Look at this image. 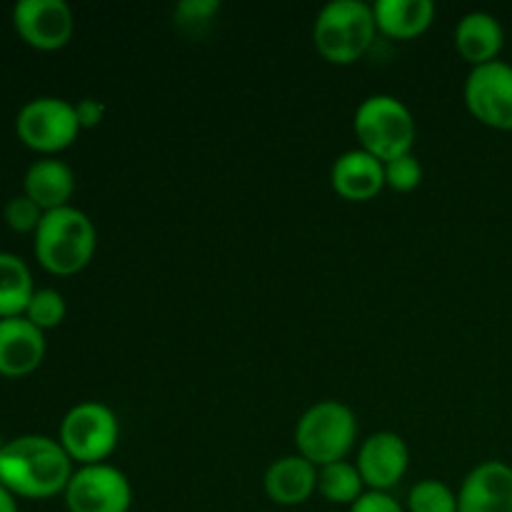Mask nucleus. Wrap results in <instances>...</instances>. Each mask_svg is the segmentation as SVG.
Masks as SVG:
<instances>
[{"label": "nucleus", "instance_id": "18", "mask_svg": "<svg viewBox=\"0 0 512 512\" xmlns=\"http://www.w3.org/2000/svg\"><path fill=\"white\" fill-rule=\"evenodd\" d=\"M375 25L395 40H413L433 25L435 5L430 0H378L373 3Z\"/></svg>", "mask_w": 512, "mask_h": 512}, {"label": "nucleus", "instance_id": "9", "mask_svg": "<svg viewBox=\"0 0 512 512\" xmlns=\"http://www.w3.org/2000/svg\"><path fill=\"white\" fill-rule=\"evenodd\" d=\"M465 105L478 123L493 130H512V65L505 60L478 65L465 80Z\"/></svg>", "mask_w": 512, "mask_h": 512}, {"label": "nucleus", "instance_id": "6", "mask_svg": "<svg viewBox=\"0 0 512 512\" xmlns=\"http://www.w3.org/2000/svg\"><path fill=\"white\" fill-rule=\"evenodd\" d=\"M120 440L118 415L98 400L73 405L60 423L58 443L78 465H98L113 455Z\"/></svg>", "mask_w": 512, "mask_h": 512}, {"label": "nucleus", "instance_id": "20", "mask_svg": "<svg viewBox=\"0 0 512 512\" xmlns=\"http://www.w3.org/2000/svg\"><path fill=\"white\" fill-rule=\"evenodd\" d=\"M318 493L328 503L353 505L365 493V483L358 473V465L338 460L325 468H318Z\"/></svg>", "mask_w": 512, "mask_h": 512}, {"label": "nucleus", "instance_id": "5", "mask_svg": "<svg viewBox=\"0 0 512 512\" xmlns=\"http://www.w3.org/2000/svg\"><path fill=\"white\" fill-rule=\"evenodd\" d=\"M358 438V418L353 410L338 400H320L300 415L295 425V448L298 455L325 468L348 458Z\"/></svg>", "mask_w": 512, "mask_h": 512}, {"label": "nucleus", "instance_id": "29", "mask_svg": "<svg viewBox=\"0 0 512 512\" xmlns=\"http://www.w3.org/2000/svg\"><path fill=\"white\" fill-rule=\"evenodd\" d=\"M5 443H8V440H3V435H0V453H3V448H5Z\"/></svg>", "mask_w": 512, "mask_h": 512}, {"label": "nucleus", "instance_id": "8", "mask_svg": "<svg viewBox=\"0 0 512 512\" xmlns=\"http://www.w3.org/2000/svg\"><path fill=\"white\" fill-rule=\"evenodd\" d=\"M68 512H130L133 488L115 465H80L63 493Z\"/></svg>", "mask_w": 512, "mask_h": 512}, {"label": "nucleus", "instance_id": "14", "mask_svg": "<svg viewBox=\"0 0 512 512\" xmlns=\"http://www.w3.org/2000/svg\"><path fill=\"white\" fill-rule=\"evenodd\" d=\"M330 185L350 203H368L385 188V163L363 148L348 150L330 168Z\"/></svg>", "mask_w": 512, "mask_h": 512}, {"label": "nucleus", "instance_id": "26", "mask_svg": "<svg viewBox=\"0 0 512 512\" xmlns=\"http://www.w3.org/2000/svg\"><path fill=\"white\" fill-rule=\"evenodd\" d=\"M350 512H408V510H405L390 493H375V490H368V493H363L353 505H350Z\"/></svg>", "mask_w": 512, "mask_h": 512}, {"label": "nucleus", "instance_id": "7", "mask_svg": "<svg viewBox=\"0 0 512 512\" xmlns=\"http://www.w3.org/2000/svg\"><path fill=\"white\" fill-rule=\"evenodd\" d=\"M80 120L75 105L55 95H40L28 100L15 115V133L25 148L53 158L60 150L70 148L80 133Z\"/></svg>", "mask_w": 512, "mask_h": 512}, {"label": "nucleus", "instance_id": "1", "mask_svg": "<svg viewBox=\"0 0 512 512\" xmlns=\"http://www.w3.org/2000/svg\"><path fill=\"white\" fill-rule=\"evenodd\" d=\"M73 460L48 435H20L0 453V485L28 500H48L65 493L73 478Z\"/></svg>", "mask_w": 512, "mask_h": 512}, {"label": "nucleus", "instance_id": "4", "mask_svg": "<svg viewBox=\"0 0 512 512\" xmlns=\"http://www.w3.org/2000/svg\"><path fill=\"white\" fill-rule=\"evenodd\" d=\"M353 128L360 148L375 155L380 163H390L400 155L413 153L415 135H418L408 105L395 95L385 93L370 95L358 105Z\"/></svg>", "mask_w": 512, "mask_h": 512}, {"label": "nucleus", "instance_id": "13", "mask_svg": "<svg viewBox=\"0 0 512 512\" xmlns=\"http://www.w3.org/2000/svg\"><path fill=\"white\" fill-rule=\"evenodd\" d=\"M45 358V333L25 315L0 320V375L25 378L35 373Z\"/></svg>", "mask_w": 512, "mask_h": 512}, {"label": "nucleus", "instance_id": "19", "mask_svg": "<svg viewBox=\"0 0 512 512\" xmlns=\"http://www.w3.org/2000/svg\"><path fill=\"white\" fill-rule=\"evenodd\" d=\"M35 290L28 263L20 255L0 250V320L25 315Z\"/></svg>", "mask_w": 512, "mask_h": 512}, {"label": "nucleus", "instance_id": "2", "mask_svg": "<svg viewBox=\"0 0 512 512\" xmlns=\"http://www.w3.org/2000/svg\"><path fill=\"white\" fill-rule=\"evenodd\" d=\"M95 248H98V230L93 220L73 205L45 213L33 235V250L40 268L60 278L88 268Z\"/></svg>", "mask_w": 512, "mask_h": 512}, {"label": "nucleus", "instance_id": "3", "mask_svg": "<svg viewBox=\"0 0 512 512\" xmlns=\"http://www.w3.org/2000/svg\"><path fill=\"white\" fill-rule=\"evenodd\" d=\"M375 33L373 5L363 0H333L315 18L313 43L328 63L353 65L368 53Z\"/></svg>", "mask_w": 512, "mask_h": 512}, {"label": "nucleus", "instance_id": "16", "mask_svg": "<svg viewBox=\"0 0 512 512\" xmlns=\"http://www.w3.org/2000/svg\"><path fill=\"white\" fill-rule=\"evenodd\" d=\"M505 45V30L493 13L473 10L455 25V50L473 68L498 60Z\"/></svg>", "mask_w": 512, "mask_h": 512}, {"label": "nucleus", "instance_id": "10", "mask_svg": "<svg viewBox=\"0 0 512 512\" xmlns=\"http://www.w3.org/2000/svg\"><path fill=\"white\" fill-rule=\"evenodd\" d=\"M13 28L25 45L35 50L65 48L75 33V15L65 0H18Z\"/></svg>", "mask_w": 512, "mask_h": 512}, {"label": "nucleus", "instance_id": "22", "mask_svg": "<svg viewBox=\"0 0 512 512\" xmlns=\"http://www.w3.org/2000/svg\"><path fill=\"white\" fill-rule=\"evenodd\" d=\"M65 313H68V305H65V298L58 290L38 288L33 293V298H30L25 318H28L35 328H40L45 333V330L58 328L65 320Z\"/></svg>", "mask_w": 512, "mask_h": 512}, {"label": "nucleus", "instance_id": "12", "mask_svg": "<svg viewBox=\"0 0 512 512\" xmlns=\"http://www.w3.org/2000/svg\"><path fill=\"white\" fill-rule=\"evenodd\" d=\"M458 512H512V468L485 460L465 475L458 490Z\"/></svg>", "mask_w": 512, "mask_h": 512}, {"label": "nucleus", "instance_id": "17", "mask_svg": "<svg viewBox=\"0 0 512 512\" xmlns=\"http://www.w3.org/2000/svg\"><path fill=\"white\" fill-rule=\"evenodd\" d=\"M23 193L43 213L70 205L75 193V175L68 163L58 158H40L28 165L23 175Z\"/></svg>", "mask_w": 512, "mask_h": 512}, {"label": "nucleus", "instance_id": "15", "mask_svg": "<svg viewBox=\"0 0 512 512\" xmlns=\"http://www.w3.org/2000/svg\"><path fill=\"white\" fill-rule=\"evenodd\" d=\"M263 488L275 505H285V508L303 505L318 490V468L298 453L285 455L268 465Z\"/></svg>", "mask_w": 512, "mask_h": 512}, {"label": "nucleus", "instance_id": "28", "mask_svg": "<svg viewBox=\"0 0 512 512\" xmlns=\"http://www.w3.org/2000/svg\"><path fill=\"white\" fill-rule=\"evenodd\" d=\"M0 512H18V503H15V495L10 490H5L0 485Z\"/></svg>", "mask_w": 512, "mask_h": 512}, {"label": "nucleus", "instance_id": "11", "mask_svg": "<svg viewBox=\"0 0 512 512\" xmlns=\"http://www.w3.org/2000/svg\"><path fill=\"white\" fill-rule=\"evenodd\" d=\"M355 465H358L365 488L375 490V493H388L408 473L410 450L398 433L380 430L363 440Z\"/></svg>", "mask_w": 512, "mask_h": 512}, {"label": "nucleus", "instance_id": "24", "mask_svg": "<svg viewBox=\"0 0 512 512\" xmlns=\"http://www.w3.org/2000/svg\"><path fill=\"white\" fill-rule=\"evenodd\" d=\"M43 215H45L43 210H40L38 205H35L33 200H30L25 193L10 198L8 203H5V208H3L5 225H8L13 233H20V235H25V233L35 235V230H38Z\"/></svg>", "mask_w": 512, "mask_h": 512}, {"label": "nucleus", "instance_id": "27", "mask_svg": "<svg viewBox=\"0 0 512 512\" xmlns=\"http://www.w3.org/2000/svg\"><path fill=\"white\" fill-rule=\"evenodd\" d=\"M75 113H78L80 128H98L103 123L105 105L95 98H83L75 103Z\"/></svg>", "mask_w": 512, "mask_h": 512}, {"label": "nucleus", "instance_id": "21", "mask_svg": "<svg viewBox=\"0 0 512 512\" xmlns=\"http://www.w3.org/2000/svg\"><path fill=\"white\" fill-rule=\"evenodd\" d=\"M408 512H458V493L440 480H420L410 488Z\"/></svg>", "mask_w": 512, "mask_h": 512}, {"label": "nucleus", "instance_id": "23", "mask_svg": "<svg viewBox=\"0 0 512 512\" xmlns=\"http://www.w3.org/2000/svg\"><path fill=\"white\" fill-rule=\"evenodd\" d=\"M423 183V165L413 153L385 163V188L393 193H413Z\"/></svg>", "mask_w": 512, "mask_h": 512}, {"label": "nucleus", "instance_id": "25", "mask_svg": "<svg viewBox=\"0 0 512 512\" xmlns=\"http://www.w3.org/2000/svg\"><path fill=\"white\" fill-rule=\"evenodd\" d=\"M220 3L218 0H185L175 8V18L180 25H198L208 23L213 13H218Z\"/></svg>", "mask_w": 512, "mask_h": 512}]
</instances>
